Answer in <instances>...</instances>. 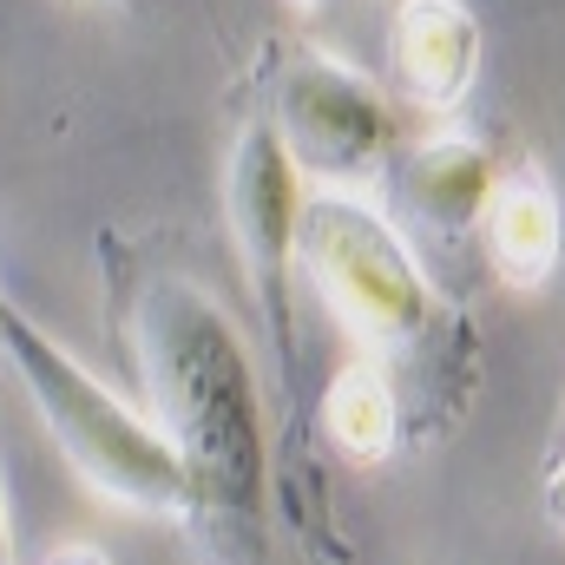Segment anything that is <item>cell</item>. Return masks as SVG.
Returning a JSON list of instances; mask_svg holds the SVG:
<instances>
[{
  "label": "cell",
  "instance_id": "6da1fadb",
  "mask_svg": "<svg viewBox=\"0 0 565 565\" xmlns=\"http://www.w3.org/2000/svg\"><path fill=\"white\" fill-rule=\"evenodd\" d=\"M106 296L151 395V422L191 480V540L211 565H282L270 546V422L224 302L171 264L164 237H99Z\"/></svg>",
  "mask_w": 565,
  "mask_h": 565
},
{
  "label": "cell",
  "instance_id": "8fae6325",
  "mask_svg": "<svg viewBox=\"0 0 565 565\" xmlns=\"http://www.w3.org/2000/svg\"><path fill=\"white\" fill-rule=\"evenodd\" d=\"M46 565H113V559H106L99 546H60V553H53Z\"/></svg>",
  "mask_w": 565,
  "mask_h": 565
},
{
  "label": "cell",
  "instance_id": "7a4b0ae2",
  "mask_svg": "<svg viewBox=\"0 0 565 565\" xmlns=\"http://www.w3.org/2000/svg\"><path fill=\"white\" fill-rule=\"evenodd\" d=\"M296 277L316 289V302L375 355L402 362L408 375L402 408L415 395V415H434V375L473 388V335L434 289L427 264L408 250V237L382 217V204L355 191H309L302 204V244H296Z\"/></svg>",
  "mask_w": 565,
  "mask_h": 565
},
{
  "label": "cell",
  "instance_id": "9a60e30c",
  "mask_svg": "<svg viewBox=\"0 0 565 565\" xmlns=\"http://www.w3.org/2000/svg\"><path fill=\"white\" fill-rule=\"evenodd\" d=\"M0 322H7V296H0Z\"/></svg>",
  "mask_w": 565,
  "mask_h": 565
},
{
  "label": "cell",
  "instance_id": "277c9868",
  "mask_svg": "<svg viewBox=\"0 0 565 565\" xmlns=\"http://www.w3.org/2000/svg\"><path fill=\"white\" fill-rule=\"evenodd\" d=\"M237 99H257V119H270L289 164L316 191L362 198L402 145L388 93L369 73H355L349 60H335L296 33H270L257 46L250 73L237 79Z\"/></svg>",
  "mask_w": 565,
  "mask_h": 565
},
{
  "label": "cell",
  "instance_id": "4fadbf2b",
  "mask_svg": "<svg viewBox=\"0 0 565 565\" xmlns=\"http://www.w3.org/2000/svg\"><path fill=\"white\" fill-rule=\"evenodd\" d=\"M289 7H296V13H309V7H322V0H289Z\"/></svg>",
  "mask_w": 565,
  "mask_h": 565
},
{
  "label": "cell",
  "instance_id": "5b68a950",
  "mask_svg": "<svg viewBox=\"0 0 565 565\" xmlns=\"http://www.w3.org/2000/svg\"><path fill=\"white\" fill-rule=\"evenodd\" d=\"M302 204H309V184L289 164L270 119L244 113L231 158H224V224H231L237 264H244V282H250V302H257L282 362H296L289 282H296V244H302Z\"/></svg>",
  "mask_w": 565,
  "mask_h": 565
},
{
  "label": "cell",
  "instance_id": "30bf717a",
  "mask_svg": "<svg viewBox=\"0 0 565 565\" xmlns=\"http://www.w3.org/2000/svg\"><path fill=\"white\" fill-rule=\"evenodd\" d=\"M546 520L565 533V447H559V460H553V473H546Z\"/></svg>",
  "mask_w": 565,
  "mask_h": 565
},
{
  "label": "cell",
  "instance_id": "52a82bcc",
  "mask_svg": "<svg viewBox=\"0 0 565 565\" xmlns=\"http://www.w3.org/2000/svg\"><path fill=\"white\" fill-rule=\"evenodd\" d=\"M388 79L415 113L447 119L480 79V20L460 0H388Z\"/></svg>",
  "mask_w": 565,
  "mask_h": 565
},
{
  "label": "cell",
  "instance_id": "7c38bea8",
  "mask_svg": "<svg viewBox=\"0 0 565 565\" xmlns=\"http://www.w3.org/2000/svg\"><path fill=\"white\" fill-rule=\"evenodd\" d=\"M0 565H13V513H7V487H0Z\"/></svg>",
  "mask_w": 565,
  "mask_h": 565
},
{
  "label": "cell",
  "instance_id": "8992f818",
  "mask_svg": "<svg viewBox=\"0 0 565 565\" xmlns=\"http://www.w3.org/2000/svg\"><path fill=\"white\" fill-rule=\"evenodd\" d=\"M500 178V158L480 132H427L395 145L382 164V217L408 237L415 257H440V270H460L467 244H480V211Z\"/></svg>",
  "mask_w": 565,
  "mask_h": 565
},
{
  "label": "cell",
  "instance_id": "5bb4252c",
  "mask_svg": "<svg viewBox=\"0 0 565 565\" xmlns=\"http://www.w3.org/2000/svg\"><path fill=\"white\" fill-rule=\"evenodd\" d=\"M113 7H151V0H113Z\"/></svg>",
  "mask_w": 565,
  "mask_h": 565
},
{
  "label": "cell",
  "instance_id": "ba28073f",
  "mask_svg": "<svg viewBox=\"0 0 565 565\" xmlns=\"http://www.w3.org/2000/svg\"><path fill=\"white\" fill-rule=\"evenodd\" d=\"M565 250V217H559V191L540 164H500L487 211H480V257L493 282L507 289H546L559 270Z\"/></svg>",
  "mask_w": 565,
  "mask_h": 565
},
{
  "label": "cell",
  "instance_id": "3957f363",
  "mask_svg": "<svg viewBox=\"0 0 565 565\" xmlns=\"http://www.w3.org/2000/svg\"><path fill=\"white\" fill-rule=\"evenodd\" d=\"M0 355L13 362L33 415L46 422L53 447L66 454V467L99 500H113L126 513H151V520H191L184 460L158 434V422L139 415L126 395H113L86 362H73V349H60L13 302H7V322H0Z\"/></svg>",
  "mask_w": 565,
  "mask_h": 565
},
{
  "label": "cell",
  "instance_id": "9c48e42d",
  "mask_svg": "<svg viewBox=\"0 0 565 565\" xmlns=\"http://www.w3.org/2000/svg\"><path fill=\"white\" fill-rule=\"evenodd\" d=\"M322 440L349 467H382V460L402 454L408 408H402V388H395L388 362L355 355V362H342L329 375V388H322Z\"/></svg>",
  "mask_w": 565,
  "mask_h": 565
}]
</instances>
